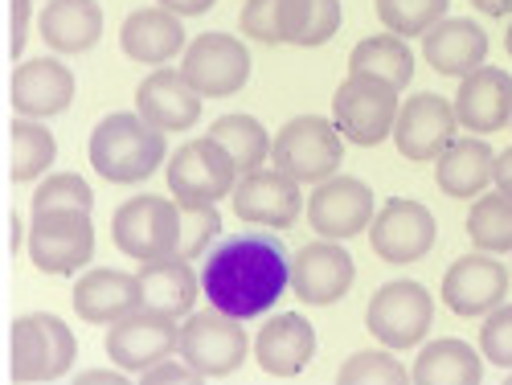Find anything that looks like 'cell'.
Segmentation results:
<instances>
[{"mask_svg":"<svg viewBox=\"0 0 512 385\" xmlns=\"http://www.w3.org/2000/svg\"><path fill=\"white\" fill-rule=\"evenodd\" d=\"M422 62L443 78H467L488 62V33L472 17H443L422 37Z\"/></svg>","mask_w":512,"mask_h":385,"instance_id":"603a6c76","label":"cell"},{"mask_svg":"<svg viewBox=\"0 0 512 385\" xmlns=\"http://www.w3.org/2000/svg\"><path fill=\"white\" fill-rule=\"evenodd\" d=\"M336 381L340 385H406L414 381L410 369L394 357V349H365V353H353L345 365L336 369Z\"/></svg>","mask_w":512,"mask_h":385,"instance_id":"e575fe53","label":"cell"},{"mask_svg":"<svg viewBox=\"0 0 512 385\" xmlns=\"http://www.w3.org/2000/svg\"><path fill=\"white\" fill-rule=\"evenodd\" d=\"M349 74H373L394 82L398 91H406L414 82V50L406 46L402 33H373L365 41H357L349 54Z\"/></svg>","mask_w":512,"mask_h":385,"instance_id":"4dcf8cb0","label":"cell"},{"mask_svg":"<svg viewBox=\"0 0 512 385\" xmlns=\"http://www.w3.org/2000/svg\"><path fill=\"white\" fill-rule=\"evenodd\" d=\"M78 340L54 312H29L9 324V377L17 385L62 381L74 369Z\"/></svg>","mask_w":512,"mask_h":385,"instance_id":"3957f363","label":"cell"},{"mask_svg":"<svg viewBox=\"0 0 512 385\" xmlns=\"http://www.w3.org/2000/svg\"><path fill=\"white\" fill-rule=\"evenodd\" d=\"M156 5H164V9H173L177 17H201V13H209L218 0H156Z\"/></svg>","mask_w":512,"mask_h":385,"instance_id":"ee69618b","label":"cell"},{"mask_svg":"<svg viewBox=\"0 0 512 385\" xmlns=\"http://www.w3.org/2000/svg\"><path fill=\"white\" fill-rule=\"evenodd\" d=\"M398 111H402L398 87L373 74H349L332 95V123L357 148H377L394 140Z\"/></svg>","mask_w":512,"mask_h":385,"instance_id":"277c9868","label":"cell"},{"mask_svg":"<svg viewBox=\"0 0 512 385\" xmlns=\"http://www.w3.org/2000/svg\"><path fill=\"white\" fill-rule=\"evenodd\" d=\"M455 127H459V115H455V103L435 95V91H418L402 103L398 111V123H394V148L422 164V160H439L459 136H455Z\"/></svg>","mask_w":512,"mask_h":385,"instance_id":"ac0fdd59","label":"cell"},{"mask_svg":"<svg viewBox=\"0 0 512 385\" xmlns=\"http://www.w3.org/2000/svg\"><path fill=\"white\" fill-rule=\"evenodd\" d=\"M168 193H173L181 205H218L222 197L234 193L238 185V164L234 156L213 140V136H201V140H189L185 148H177L168 156Z\"/></svg>","mask_w":512,"mask_h":385,"instance_id":"30bf717a","label":"cell"},{"mask_svg":"<svg viewBox=\"0 0 512 385\" xmlns=\"http://www.w3.org/2000/svg\"><path fill=\"white\" fill-rule=\"evenodd\" d=\"M95 259L91 209H41L29 222V263L41 275H78Z\"/></svg>","mask_w":512,"mask_h":385,"instance_id":"52a82bcc","label":"cell"},{"mask_svg":"<svg viewBox=\"0 0 512 385\" xmlns=\"http://www.w3.org/2000/svg\"><path fill=\"white\" fill-rule=\"evenodd\" d=\"M111 238H115V250L136 263L181 254V201L177 197L168 201L160 193L127 197L111 218Z\"/></svg>","mask_w":512,"mask_h":385,"instance_id":"5b68a950","label":"cell"},{"mask_svg":"<svg viewBox=\"0 0 512 385\" xmlns=\"http://www.w3.org/2000/svg\"><path fill=\"white\" fill-rule=\"evenodd\" d=\"M234 213L250 226H263V230H291L300 222V213H308V201L300 193V181L287 177L283 168H254V173H242L234 193Z\"/></svg>","mask_w":512,"mask_h":385,"instance_id":"5bb4252c","label":"cell"},{"mask_svg":"<svg viewBox=\"0 0 512 385\" xmlns=\"http://www.w3.org/2000/svg\"><path fill=\"white\" fill-rule=\"evenodd\" d=\"M222 242V213L218 205H181V254L205 259Z\"/></svg>","mask_w":512,"mask_h":385,"instance_id":"d590c367","label":"cell"},{"mask_svg":"<svg viewBox=\"0 0 512 385\" xmlns=\"http://www.w3.org/2000/svg\"><path fill=\"white\" fill-rule=\"evenodd\" d=\"M37 33L54 54H87L103 37L99 0H50L37 13Z\"/></svg>","mask_w":512,"mask_h":385,"instance_id":"4316f807","label":"cell"},{"mask_svg":"<svg viewBox=\"0 0 512 385\" xmlns=\"http://www.w3.org/2000/svg\"><path fill=\"white\" fill-rule=\"evenodd\" d=\"M316 357V328L304 312L271 316L254 336V361L267 377H300Z\"/></svg>","mask_w":512,"mask_h":385,"instance_id":"7402d4cb","label":"cell"},{"mask_svg":"<svg viewBox=\"0 0 512 385\" xmlns=\"http://www.w3.org/2000/svg\"><path fill=\"white\" fill-rule=\"evenodd\" d=\"M5 226H9V254H17V246H21V218H17V209H9L5 213Z\"/></svg>","mask_w":512,"mask_h":385,"instance_id":"c3c4849f","label":"cell"},{"mask_svg":"<svg viewBox=\"0 0 512 385\" xmlns=\"http://www.w3.org/2000/svg\"><path fill=\"white\" fill-rule=\"evenodd\" d=\"M209 136L234 156L238 173H254V168H263L271 160V148H275V136L267 132V127L254 119V115H242V111L213 119Z\"/></svg>","mask_w":512,"mask_h":385,"instance_id":"1f68e13d","label":"cell"},{"mask_svg":"<svg viewBox=\"0 0 512 385\" xmlns=\"http://www.w3.org/2000/svg\"><path fill=\"white\" fill-rule=\"evenodd\" d=\"M54 160H58V140L41 119L17 115L5 127V168L13 185L41 181L54 168Z\"/></svg>","mask_w":512,"mask_h":385,"instance_id":"f546056e","label":"cell"},{"mask_svg":"<svg viewBox=\"0 0 512 385\" xmlns=\"http://www.w3.org/2000/svg\"><path fill=\"white\" fill-rule=\"evenodd\" d=\"M246 320L226 316L222 308H201L193 316L181 320V345L177 353L197 369L201 381H222L230 373L242 369V361L250 357V336L242 328Z\"/></svg>","mask_w":512,"mask_h":385,"instance_id":"ba28073f","label":"cell"},{"mask_svg":"<svg viewBox=\"0 0 512 385\" xmlns=\"http://www.w3.org/2000/svg\"><path fill=\"white\" fill-rule=\"evenodd\" d=\"M201 103H205V95L181 70H168V66H156V74H148L136 87V111L152 127H160L164 136L189 132V127L201 119Z\"/></svg>","mask_w":512,"mask_h":385,"instance_id":"ffe728a7","label":"cell"},{"mask_svg":"<svg viewBox=\"0 0 512 385\" xmlns=\"http://www.w3.org/2000/svg\"><path fill=\"white\" fill-rule=\"evenodd\" d=\"M504 50H508V58H512V21H508V33H504Z\"/></svg>","mask_w":512,"mask_h":385,"instance_id":"681fc988","label":"cell"},{"mask_svg":"<svg viewBox=\"0 0 512 385\" xmlns=\"http://www.w3.org/2000/svg\"><path fill=\"white\" fill-rule=\"evenodd\" d=\"M140 381H144V385H197L201 377H197V369H193L185 357H181V361H168V357H164V361H156L152 369H144Z\"/></svg>","mask_w":512,"mask_h":385,"instance_id":"b9f144b4","label":"cell"},{"mask_svg":"<svg viewBox=\"0 0 512 385\" xmlns=\"http://www.w3.org/2000/svg\"><path fill=\"white\" fill-rule=\"evenodd\" d=\"M377 21L402 37H426L451 9V0H373Z\"/></svg>","mask_w":512,"mask_h":385,"instance_id":"836d02e7","label":"cell"},{"mask_svg":"<svg viewBox=\"0 0 512 385\" xmlns=\"http://www.w3.org/2000/svg\"><path fill=\"white\" fill-rule=\"evenodd\" d=\"M439 238V222L435 213L426 209L414 197H390L373 213V226H369V246L381 263L390 267H414L422 263L426 254L435 250Z\"/></svg>","mask_w":512,"mask_h":385,"instance_id":"8fae6325","label":"cell"},{"mask_svg":"<svg viewBox=\"0 0 512 385\" xmlns=\"http://www.w3.org/2000/svg\"><path fill=\"white\" fill-rule=\"evenodd\" d=\"M9 103L17 115L54 119L74 103V70L58 58H29L17 62L9 74Z\"/></svg>","mask_w":512,"mask_h":385,"instance_id":"d6986e66","label":"cell"},{"mask_svg":"<svg viewBox=\"0 0 512 385\" xmlns=\"http://www.w3.org/2000/svg\"><path fill=\"white\" fill-rule=\"evenodd\" d=\"M496 189L512 197V148H504V152L496 156Z\"/></svg>","mask_w":512,"mask_h":385,"instance_id":"f6af8a7d","label":"cell"},{"mask_svg":"<svg viewBox=\"0 0 512 385\" xmlns=\"http://www.w3.org/2000/svg\"><path fill=\"white\" fill-rule=\"evenodd\" d=\"M312 17V0H283L279 9V33H283V46H300L304 29Z\"/></svg>","mask_w":512,"mask_h":385,"instance_id":"60d3db41","label":"cell"},{"mask_svg":"<svg viewBox=\"0 0 512 385\" xmlns=\"http://www.w3.org/2000/svg\"><path fill=\"white\" fill-rule=\"evenodd\" d=\"M435 324V299L418 279H390L381 283L365 308V328L377 345L394 353L418 349L422 336Z\"/></svg>","mask_w":512,"mask_h":385,"instance_id":"9c48e42d","label":"cell"},{"mask_svg":"<svg viewBox=\"0 0 512 385\" xmlns=\"http://www.w3.org/2000/svg\"><path fill=\"white\" fill-rule=\"evenodd\" d=\"M181 74L205 99H230L250 82V50H246V41L222 29L197 33L189 41V50L181 54Z\"/></svg>","mask_w":512,"mask_h":385,"instance_id":"4fadbf2b","label":"cell"},{"mask_svg":"<svg viewBox=\"0 0 512 385\" xmlns=\"http://www.w3.org/2000/svg\"><path fill=\"white\" fill-rule=\"evenodd\" d=\"M340 29V0H312V17H308V29H304V50H316L324 41H332Z\"/></svg>","mask_w":512,"mask_h":385,"instance_id":"ab89813d","label":"cell"},{"mask_svg":"<svg viewBox=\"0 0 512 385\" xmlns=\"http://www.w3.org/2000/svg\"><path fill=\"white\" fill-rule=\"evenodd\" d=\"M496 156L500 152H492L488 140H455L435 160V181L455 201H476L480 193H488V185H496Z\"/></svg>","mask_w":512,"mask_h":385,"instance_id":"83f0119b","label":"cell"},{"mask_svg":"<svg viewBox=\"0 0 512 385\" xmlns=\"http://www.w3.org/2000/svg\"><path fill=\"white\" fill-rule=\"evenodd\" d=\"M373 213H377V201H373V189L361 177L336 173V177L312 185L308 222H312L316 238H336V242L357 238L361 230L373 226Z\"/></svg>","mask_w":512,"mask_h":385,"instance_id":"e0dca14e","label":"cell"},{"mask_svg":"<svg viewBox=\"0 0 512 385\" xmlns=\"http://www.w3.org/2000/svg\"><path fill=\"white\" fill-rule=\"evenodd\" d=\"M357 283V263L336 238L304 242L291 254V291L308 308H332L340 304Z\"/></svg>","mask_w":512,"mask_h":385,"instance_id":"7c38bea8","label":"cell"},{"mask_svg":"<svg viewBox=\"0 0 512 385\" xmlns=\"http://www.w3.org/2000/svg\"><path fill=\"white\" fill-rule=\"evenodd\" d=\"M414 385H480L484 381V353L459 336H443L418 349L410 365Z\"/></svg>","mask_w":512,"mask_h":385,"instance_id":"f1b7e54d","label":"cell"},{"mask_svg":"<svg viewBox=\"0 0 512 385\" xmlns=\"http://www.w3.org/2000/svg\"><path fill=\"white\" fill-rule=\"evenodd\" d=\"M74 381H78V385H123V381H127V369H123V373H107V369H91V373H78Z\"/></svg>","mask_w":512,"mask_h":385,"instance_id":"bcb514c9","label":"cell"},{"mask_svg":"<svg viewBox=\"0 0 512 385\" xmlns=\"http://www.w3.org/2000/svg\"><path fill=\"white\" fill-rule=\"evenodd\" d=\"M70 299H74V312L87 324H115L127 312L144 308L140 304V279L127 275V271H111V267L82 271L74 279Z\"/></svg>","mask_w":512,"mask_h":385,"instance_id":"484cf974","label":"cell"},{"mask_svg":"<svg viewBox=\"0 0 512 385\" xmlns=\"http://www.w3.org/2000/svg\"><path fill=\"white\" fill-rule=\"evenodd\" d=\"M512 283V267H504L496 254L476 250V254H463L443 271V304L463 316V320H480L488 312H496L508 295Z\"/></svg>","mask_w":512,"mask_h":385,"instance_id":"2e32d148","label":"cell"},{"mask_svg":"<svg viewBox=\"0 0 512 385\" xmlns=\"http://www.w3.org/2000/svg\"><path fill=\"white\" fill-rule=\"evenodd\" d=\"M177 345H181V324L156 308H136L123 320L107 324V357L115 369L144 373L156 361L173 357Z\"/></svg>","mask_w":512,"mask_h":385,"instance_id":"9a60e30c","label":"cell"},{"mask_svg":"<svg viewBox=\"0 0 512 385\" xmlns=\"http://www.w3.org/2000/svg\"><path fill=\"white\" fill-rule=\"evenodd\" d=\"M504 381H508V385H512V369H508V377H504Z\"/></svg>","mask_w":512,"mask_h":385,"instance_id":"f907efd6","label":"cell"},{"mask_svg":"<svg viewBox=\"0 0 512 385\" xmlns=\"http://www.w3.org/2000/svg\"><path fill=\"white\" fill-rule=\"evenodd\" d=\"M340 160H345V136L324 115H295L275 132L271 164L283 168L300 185H320L336 177Z\"/></svg>","mask_w":512,"mask_h":385,"instance_id":"8992f818","label":"cell"},{"mask_svg":"<svg viewBox=\"0 0 512 385\" xmlns=\"http://www.w3.org/2000/svg\"><path fill=\"white\" fill-rule=\"evenodd\" d=\"M29 17H33V5H29V0H9V58H21V54H25Z\"/></svg>","mask_w":512,"mask_h":385,"instance_id":"7bdbcfd3","label":"cell"},{"mask_svg":"<svg viewBox=\"0 0 512 385\" xmlns=\"http://www.w3.org/2000/svg\"><path fill=\"white\" fill-rule=\"evenodd\" d=\"M455 115H459V127H467L472 136L504 132L512 123V74L484 62L480 70L459 78Z\"/></svg>","mask_w":512,"mask_h":385,"instance_id":"44dd1931","label":"cell"},{"mask_svg":"<svg viewBox=\"0 0 512 385\" xmlns=\"http://www.w3.org/2000/svg\"><path fill=\"white\" fill-rule=\"evenodd\" d=\"M41 209H95V193L78 173H46L33 189V213Z\"/></svg>","mask_w":512,"mask_h":385,"instance_id":"8d00e7d4","label":"cell"},{"mask_svg":"<svg viewBox=\"0 0 512 385\" xmlns=\"http://www.w3.org/2000/svg\"><path fill=\"white\" fill-rule=\"evenodd\" d=\"M467 238L476 250L512 254V197L508 193H480L467 209Z\"/></svg>","mask_w":512,"mask_h":385,"instance_id":"d6a6232c","label":"cell"},{"mask_svg":"<svg viewBox=\"0 0 512 385\" xmlns=\"http://www.w3.org/2000/svg\"><path fill=\"white\" fill-rule=\"evenodd\" d=\"M291 287V254L267 234H230L205 254L201 291L205 304L238 320L267 316Z\"/></svg>","mask_w":512,"mask_h":385,"instance_id":"6da1fadb","label":"cell"},{"mask_svg":"<svg viewBox=\"0 0 512 385\" xmlns=\"http://www.w3.org/2000/svg\"><path fill=\"white\" fill-rule=\"evenodd\" d=\"M136 279H140V304L173 316V320L193 316L197 295H205L201 291V271H193V259H185V254H168V259L140 263Z\"/></svg>","mask_w":512,"mask_h":385,"instance_id":"d4e9b609","label":"cell"},{"mask_svg":"<svg viewBox=\"0 0 512 385\" xmlns=\"http://www.w3.org/2000/svg\"><path fill=\"white\" fill-rule=\"evenodd\" d=\"M467 5L484 17H508L512 13V0H467Z\"/></svg>","mask_w":512,"mask_h":385,"instance_id":"7dc6e473","label":"cell"},{"mask_svg":"<svg viewBox=\"0 0 512 385\" xmlns=\"http://www.w3.org/2000/svg\"><path fill=\"white\" fill-rule=\"evenodd\" d=\"M279 9H283V0H246L242 13H238L242 33H246L250 41H259V46H283Z\"/></svg>","mask_w":512,"mask_h":385,"instance_id":"f35d334b","label":"cell"},{"mask_svg":"<svg viewBox=\"0 0 512 385\" xmlns=\"http://www.w3.org/2000/svg\"><path fill=\"white\" fill-rule=\"evenodd\" d=\"M480 353L496 369H512V304H500L496 312L484 316L480 328Z\"/></svg>","mask_w":512,"mask_h":385,"instance_id":"74e56055","label":"cell"},{"mask_svg":"<svg viewBox=\"0 0 512 385\" xmlns=\"http://www.w3.org/2000/svg\"><path fill=\"white\" fill-rule=\"evenodd\" d=\"M508 127H512V123H508Z\"/></svg>","mask_w":512,"mask_h":385,"instance_id":"816d5d0a","label":"cell"},{"mask_svg":"<svg viewBox=\"0 0 512 385\" xmlns=\"http://www.w3.org/2000/svg\"><path fill=\"white\" fill-rule=\"evenodd\" d=\"M168 156V140L140 111H111L95 123L87 140V160L107 185H140Z\"/></svg>","mask_w":512,"mask_h":385,"instance_id":"7a4b0ae2","label":"cell"},{"mask_svg":"<svg viewBox=\"0 0 512 385\" xmlns=\"http://www.w3.org/2000/svg\"><path fill=\"white\" fill-rule=\"evenodd\" d=\"M119 50H123V58H132L140 66H164L189 50V37L173 9L156 5V9L127 13V21L119 29Z\"/></svg>","mask_w":512,"mask_h":385,"instance_id":"cb8c5ba5","label":"cell"}]
</instances>
